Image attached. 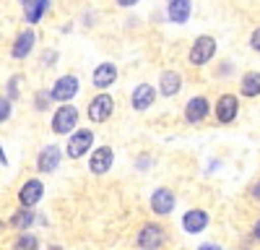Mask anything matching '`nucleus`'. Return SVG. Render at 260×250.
<instances>
[{
	"instance_id": "f257e3e1",
	"label": "nucleus",
	"mask_w": 260,
	"mask_h": 250,
	"mask_svg": "<svg viewBox=\"0 0 260 250\" xmlns=\"http://www.w3.org/2000/svg\"><path fill=\"white\" fill-rule=\"evenodd\" d=\"M78 120H81V112L76 104H60V107L52 112V120H50V128L55 136H71L76 128H78Z\"/></svg>"
},
{
	"instance_id": "f03ea898",
	"label": "nucleus",
	"mask_w": 260,
	"mask_h": 250,
	"mask_svg": "<svg viewBox=\"0 0 260 250\" xmlns=\"http://www.w3.org/2000/svg\"><path fill=\"white\" fill-rule=\"evenodd\" d=\"M169 235H167V229L156 222H146L141 229H138V235H136V245L141 250H161L167 245Z\"/></svg>"
},
{
	"instance_id": "7ed1b4c3",
	"label": "nucleus",
	"mask_w": 260,
	"mask_h": 250,
	"mask_svg": "<svg viewBox=\"0 0 260 250\" xmlns=\"http://www.w3.org/2000/svg\"><path fill=\"white\" fill-rule=\"evenodd\" d=\"M91 149H94V131L91 128H76L68 138L65 154H68V159H83Z\"/></svg>"
},
{
	"instance_id": "20e7f679",
	"label": "nucleus",
	"mask_w": 260,
	"mask_h": 250,
	"mask_svg": "<svg viewBox=\"0 0 260 250\" xmlns=\"http://www.w3.org/2000/svg\"><path fill=\"white\" fill-rule=\"evenodd\" d=\"M78 91H81V81H78V76H73V73L60 76V78L52 83V89H50L55 104H57V102H60V104H68L71 99H76Z\"/></svg>"
},
{
	"instance_id": "39448f33",
	"label": "nucleus",
	"mask_w": 260,
	"mask_h": 250,
	"mask_svg": "<svg viewBox=\"0 0 260 250\" xmlns=\"http://www.w3.org/2000/svg\"><path fill=\"white\" fill-rule=\"evenodd\" d=\"M16 198H18V206H21V208H34L42 198H45V182H42L39 177L24 180V185L18 188Z\"/></svg>"
},
{
	"instance_id": "423d86ee",
	"label": "nucleus",
	"mask_w": 260,
	"mask_h": 250,
	"mask_svg": "<svg viewBox=\"0 0 260 250\" xmlns=\"http://www.w3.org/2000/svg\"><path fill=\"white\" fill-rule=\"evenodd\" d=\"M115 112V99L107 94V91H99L91 102H89V107H86V115H89L91 122H107L112 117Z\"/></svg>"
},
{
	"instance_id": "0eeeda50",
	"label": "nucleus",
	"mask_w": 260,
	"mask_h": 250,
	"mask_svg": "<svg viewBox=\"0 0 260 250\" xmlns=\"http://www.w3.org/2000/svg\"><path fill=\"white\" fill-rule=\"evenodd\" d=\"M112 164H115V151H112V146H96V149H91L89 154V172L102 177L112 170Z\"/></svg>"
},
{
	"instance_id": "6e6552de",
	"label": "nucleus",
	"mask_w": 260,
	"mask_h": 250,
	"mask_svg": "<svg viewBox=\"0 0 260 250\" xmlns=\"http://www.w3.org/2000/svg\"><path fill=\"white\" fill-rule=\"evenodd\" d=\"M216 55V39L203 34L192 42V47H190V66H206V63Z\"/></svg>"
},
{
	"instance_id": "1a4fd4ad",
	"label": "nucleus",
	"mask_w": 260,
	"mask_h": 250,
	"mask_svg": "<svg viewBox=\"0 0 260 250\" xmlns=\"http://www.w3.org/2000/svg\"><path fill=\"white\" fill-rule=\"evenodd\" d=\"M62 162V149L57 143H47L45 149L37 154V172L39 175H52Z\"/></svg>"
},
{
	"instance_id": "9d476101",
	"label": "nucleus",
	"mask_w": 260,
	"mask_h": 250,
	"mask_svg": "<svg viewBox=\"0 0 260 250\" xmlns=\"http://www.w3.org/2000/svg\"><path fill=\"white\" fill-rule=\"evenodd\" d=\"M151 211H154L156 216H169L172 211H175V203H177V198H175V193L169 191V188H156L154 193H151Z\"/></svg>"
},
{
	"instance_id": "9b49d317",
	"label": "nucleus",
	"mask_w": 260,
	"mask_h": 250,
	"mask_svg": "<svg viewBox=\"0 0 260 250\" xmlns=\"http://www.w3.org/2000/svg\"><path fill=\"white\" fill-rule=\"evenodd\" d=\"M213 112H216V120H219L221 125L232 122L237 117V112H240V99H237V94H221Z\"/></svg>"
},
{
	"instance_id": "f8f14e48",
	"label": "nucleus",
	"mask_w": 260,
	"mask_h": 250,
	"mask_svg": "<svg viewBox=\"0 0 260 250\" xmlns=\"http://www.w3.org/2000/svg\"><path fill=\"white\" fill-rule=\"evenodd\" d=\"M154 102H156V89L151 83H138L133 89V94H130V107L136 112H146Z\"/></svg>"
},
{
	"instance_id": "ddd939ff",
	"label": "nucleus",
	"mask_w": 260,
	"mask_h": 250,
	"mask_svg": "<svg viewBox=\"0 0 260 250\" xmlns=\"http://www.w3.org/2000/svg\"><path fill=\"white\" fill-rule=\"evenodd\" d=\"M208 112H211V102L206 99V97H192L187 104H185V120L190 122V125H198V122H203L206 117H208Z\"/></svg>"
},
{
	"instance_id": "4468645a",
	"label": "nucleus",
	"mask_w": 260,
	"mask_h": 250,
	"mask_svg": "<svg viewBox=\"0 0 260 250\" xmlns=\"http://www.w3.org/2000/svg\"><path fill=\"white\" fill-rule=\"evenodd\" d=\"M206 227H208V211H203V208H190L182 214V229L187 235H201Z\"/></svg>"
},
{
	"instance_id": "2eb2a0df",
	"label": "nucleus",
	"mask_w": 260,
	"mask_h": 250,
	"mask_svg": "<svg viewBox=\"0 0 260 250\" xmlns=\"http://www.w3.org/2000/svg\"><path fill=\"white\" fill-rule=\"evenodd\" d=\"M34 45H37V34H34V29H24V32L16 37L13 47H11V55H13L16 60H26L29 52L34 50Z\"/></svg>"
},
{
	"instance_id": "dca6fc26",
	"label": "nucleus",
	"mask_w": 260,
	"mask_h": 250,
	"mask_svg": "<svg viewBox=\"0 0 260 250\" xmlns=\"http://www.w3.org/2000/svg\"><path fill=\"white\" fill-rule=\"evenodd\" d=\"M115 81H117V66H115V63H102V66L94 68L91 83H94L99 91H102V89H110Z\"/></svg>"
},
{
	"instance_id": "f3484780",
	"label": "nucleus",
	"mask_w": 260,
	"mask_h": 250,
	"mask_svg": "<svg viewBox=\"0 0 260 250\" xmlns=\"http://www.w3.org/2000/svg\"><path fill=\"white\" fill-rule=\"evenodd\" d=\"M6 224L11 229H18V232H29V227L37 224V211H34V208H21L18 206V211H13Z\"/></svg>"
},
{
	"instance_id": "a211bd4d",
	"label": "nucleus",
	"mask_w": 260,
	"mask_h": 250,
	"mask_svg": "<svg viewBox=\"0 0 260 250\" xmlns=\"http://www.w3.org/2000/svg\"><path fill=\"white\" fill-rule=\"evenodd\" d=\"M180 89H182V76L177 71H161V76H159V94L169 99V97H175Z\"/></svg>"
},
{
	"instance_id": "6ab92c4d",
	"label": "nucleus",
	"mask_w": 260,
	"mask_h": 250,
	"mask_svg": "<svg viewBox=\"0 0 260 250\" xmlns=\"http://www.w3.org/2000/svg\"><path fill=\"white\" fill-rule=\"evenodd\" d=\"M21 6H24V16L29 24H39L50 6V0H21Z\"/></svg>"
},
{
	"instance_id": "aec40b11",
	"label": "nucleus",
	"mask_w": 260,
	"mask_h": 250,
	"mask_svg": "<svg viewBox=\"0 0 260 250\" xmlns=\"http://www.w3.org/2000/svg\"><path fill=\"white\" fill-rule=\"evenodd\" d=\"M190 0H169V8H167V16L169 21H175V24H185V21L190 18Z\"/></svg>"
},
{
	"instance_id": "412c9836",
	"label": "nucleus",
	"mask_w": 260,
	"mask_h": 250,
	"mask_svg": "<svg viewBox=\"0 0 260 250\" xmlns=\"http://www.w3.org/2000/svg\"><path fill=\"white\" fill-rule=\"evenodd\" d=\"M240 91H242V97H247V99L260 97V73H257V71H250V73L242 76V81H240Z\"/></svg>"
},
{
	"instance_id": "4be33fe9",
	"label": "nucleus",
	"mask_w": 260,
	"mask_h": 250,
	"mask_svg": "<svg viewBox=\"0 0 260 250\" xmlns=\"http://www.w3.org/2000/svg\"><path fill=\"white\" fill-rule=\"evenodd\" d=\"M39 237L34 232H18L16 240L11 242V250H39Z\"/></svg>"
},
{
	"instance_id": "5701e85b",
	"label": "nucleus",
	"mask_w": 260,
	"mask_h": 250,
	"mask_svg": "<svg viewBox=\"0 0 260 250\" xmlns=\"http://www.w3.org/2000/svg\"><path fill=\"white\" fill-rule=\"evenodd\" d=\"M52 94H50V89H42V91H37L34 94V110L37 112H47L50 107H52Z\"/></svg>"
},
{
	"instance_id": "b1692460",
	"label": "nucleus",
	"mask_w": 260,
	"mask_h": 250,
	"mask_svg": "<svg viewBox=\"0 0 260 250\" xmlns=\"http://www.w3.org/2000/svg\"><path fill=\"white\" fill-rule=\"evenodd\" d=\"M21 78H24V76H11L8 78V86H6V99L8 102L18 99V94H21Z\"/></svg>"
},
{
	"instance_id": "393cba45",
	"label": "nucleus",
	"mask_w": 260,
	"mask_h": 250,
	"mask_svg": "<svg viewBox=\"0 0 260 250\" xmlns=\"http://www.w3.org/2000/svg\"><path fill=\"white\" fill-rule=\"evenodd\" d=\"M11 104H13V102H8L6 97H0V125L11 117Z\"/></svg>"
},
{
	"instance_id": "a878e982",
	"label": "nucleus",
	"mask_w": 260,
	"mask_h": 250,
	"mask_svg": "<svg viewBox=\"0 0 260 250\" xmlns=\"http://www.w3.org/2000/svg\"><path fill=\"white\" fill-rule=\"evenodd\" d=\"M250 45H252V50H255V52H260V26L252 32V37H250Z\"/></svg>"
},
{
	"instance_id": "bb28decb",
	"label": "nucleus",
	"mask_w": 260,
	"mask_h": 250,
	"mask_svg": "<svg viewBox=\"0 0 260 250\" xmlns=\"http://www.w3.org/2000/svg\"><path fill=\"white\" fill-rule=\"evenodd\" d=\"M55 60H57V52H55V50H47V52H45V66H52Z\"/></svg>"
},
{
	"instance_id": "cd10ccee",
	"label": "nucleus",
	"mask_w": 260,
	"mask_h": 250,
	"mask_svg": "<svg viewBox=\"0 0 260 250\" xmlns=\"http://www.w3.org/2000/svg\"><path fill=\"white\" fill-rule=\"evenodd\" d=\"M250 196H252V198H255V201L260 203V180H257V182L252 185V191H250Z\"/></svg>"
},
{
	"instance_id": "c85d7f7f",
	"label": "nucleus",
	"mask_w": 260,
	"mask_h": 250,
	"mask_svg": "<svg viewBox=\"0 0 260 250\" xmlns=\"http://www.w3.org/2000/svg\"><path fill=\"white\" fill-rule=\"evenodd\" d=\"M198 250H221V245H216V242H203V245H198Z\"/></svg>"
},
{
	"instance_id": "c756f323",
	"label": "nucleus",
	"mask_w": 260,
	"mask_h": 250,
	"mask_svg": "<svg viewBox=\"0 0 260 250\" xmlns=\"http://www.w3.org/2000/svg\"><path fill=\"white\" fill-rule=\"evenodd\" d=\"M252 240H257V242H260V219L252 224Z\"/></svg>"
},
{
	"instance_id": "7c9ffc66",
	"label": "nucleus",
	"mask_w": 260,
	"mask_h": 250,
	"mask_svg": "<svg viewBox=\"0 0 260 250\" xmlns=\"http://www.w3.org/2000/svg\"><path fill=\"white\" fill-rule=\"evenodd\" d=\"M115 3H117V6H122V8H130V6H136L138 0H115Z\"/></svg>"
},
{
	"instance_id": "2f4dec72",
	"label": "nucleus",
	"mask_w": 260,
	"mask_h": 250,
	"mask_svg": "<svg viewBox=\"0 0 260 250\" xmlns=\"http://www.w3.org/2000/svg\"><path fill=\"white\" fill-rule=\"evenodd\" d=\"M0 167H8V157L3 151V143H0Z\"/></svg>"
},
{
	"instance_id": "473e14b6",
	"label": "nucleus",
	"mask_w": 260,
	"mask_h": 250,
	"mask_svg": "<svg viewBox=\"0 0 260 250\" xmlns=\"http://www.w3.org/2000/svg\"><path fill=\"white\" fill-rule=\"evenodd\" d=\"M47 250H65V247H62V245H50Z\"/></svg>"
},
{
	"instance_id": "72a5a7b5",
	"label": "nucleus",
	"mask_w": 260,
	"mask_h": 250,
	"mask_svg": "<svg viewBox=\"0 0 260 250\" xmlns=\"http://www.w3.org/2000/svg\"><path fill=\"white\" fill-rule=\"evenodd\" d=\"M3 227H6V222H0V232H3Z\"/></svg>"
}]
</instances>
